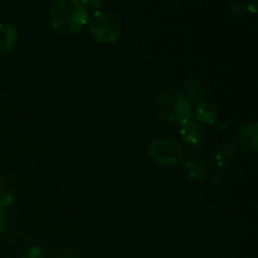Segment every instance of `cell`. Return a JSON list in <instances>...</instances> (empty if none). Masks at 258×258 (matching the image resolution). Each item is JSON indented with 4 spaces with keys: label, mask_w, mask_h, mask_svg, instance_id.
Returning <instances> with one entry per match:
<instances>
[{
    "label": "cell",
    "mask_w": 258,
    "mask_h": 258,
    "mask_svg": "<svg viewBox=\"0 0 258 258\" xmlns=\"http://www.w3.org/2000/svg\"><path fill=\"white\" fill-rule=\"evenodd\" d=\"M180 126V135L183 140L193 149H201L203 146V134H202L201 125L194 120L193 117H189L179 123Z\"/></svg>",
    "instance_id": "obj_5"
},
{
    "label": "cell",
    "mask_w": 258,
    "mask_h": 258,
    "mask_svg": "<svg viewBox=\"0 0 258 258\" xmlns=\"http://www.w3.org/2000/svg\"><path fill=\"white\" fill-rule=\"evenodd\" d=\"M196 118L204 123H214L218 118L219 111L214 103L208 101H202L196 106Z\"/></svg>",
    "instance_id": "obj_9"
},
{
    "label": "cell",
    "mask_w": 258,
    "mask_h": 258,
    "mask_svg": "<svg viewBox=\"0 0 258 258\" xmlns=\"http://www.w3.org/2000/svg\"><path fill=\"white\" fill-rule=\"evenodd\" d=\"M148 156L159 165L171 166L183 160L184 150L173 139L161 138L150 144Z\"/></svg>",
    "instance_id": "obj_4"
},
{
    "label": "cell",
    "mask_w": 258,
    "mask_h": 258,
    "mask_svg": "<svg viewBox=\"0 0 258 258\" xmlns=\"http://www.w3.org/2000/svg\"><path fill=\"white\" fill-rule=\"evenodd\" d=\"M236 141L244 150L249 151V153H256L258 149L257 123L248 122L242 126L237 133Z\"/></svg>",
    "instance_id": "obj_6"
},
{
    "label": "cell",
    "mask_w": 258,
    "mask_h": 258,
    "mask_svg": "<svg viewBox=\"0 0 258 258\" xmlns=\"http://www.w3.org/2000/svg\"><path fill=\"white\" fill-rule=\"evenodd\" d=\"M18 40L17 29L12 24H0V54L10 52L15 47Z\"/></svg>",
    "instance_id": "obj_7"
},
{
    "label": "cell",
    "mask_w": 258,
    "mask_h": 258,
    "mask_svg": "<svg viewBox=\"0 0 258 258\" xmlns=\"http://www.w3.org/2000/svg\"><path fill=\"white\" fill-rule=\"evenodd\" d=\"M53 29L59 33H76L87 23L88 13L82 2L59 0L54 3L48 15Z\"/></svg>",
    "instance_id": "obj_1"
},
{
    "label": "cell",
    "mask_w": 258,
    "mask_h": 258,
    "mask_svg": "<svg viewBox=\"0 0 258 258\" xmlns=\"http://www.w3.org/2000/svg\"><path fill=\"white\" fill-rule=\"evenodd\" d=\"M234 153H236V149H234L233 144L231 143H223L217 150L216 156H214V161H216V165L218 166L221 170H227L231 165L232 160L234 158Z\"/></svg>",
    "instance_id": "obj_10"
},
{
    "label": "cell",
    "mask_w": 258,
    "mask_h": 258,
    "mask_svg": "<svg viewBox=\"0 0 258 258\" xmlns=\"http://www.w3.org/2000/svg\"><path fill=\"white\" fill-rule=\"evenodd\" d=\"M55 258H73V257L68 248H59L58 251H55Z\"/></svg>",
    "instance_id": "obj_13"
},
{
    "label": "cell",
    "mask_w": 258,
    "mask_h": 258,
    "mask_svg": "<svg viewBox=\"0 0 258 258\" xmlns=\"http://www.w3.org/2000/svg\"><path fill=\"white\" fill-rule=\"evenodd\" d=\"M5 227H7V214H5L4 208L0 206V236L4 233Z\"/></svg>",
    "instance_id": "obj_12"
},
{
    "label": "cell",
    "mask_w": 258,
    "mask_h": 258,
    "mask_svg": "<svg viewBox=\"0 0 258 258\" xmlns=\"http://www.w3.org/2000/svg\"><path fill=\"white\" fill-rule=\"evenodd\" d=\"M88 30L97 42L112 43L121 33V23L111 10H96L87 20Z\"/></svg>",
    "instance_id": "obj_3"
},
{
    "label": "cell",
    "mask_w": 258,
    "mask_h": 258,
    "mask_svg": "<svg viewBox=\"0 0 258 258\" xmlns=\"http://www.w3.org/2000/svg\"><path fill=\"white\" fill-rule=\"evenodd\" d=\"M184 168H185L186 173L189 174L190 178L196 179L198 181L203 180L204 176H206V168H204V164L199 159L191 158L189 160L184 161Z\"/></svg>",
    "instance_id": "obj_11"
},
{
    "label": "cell",
    "mask_w": 258,
    "mask_h": 258,
    "mask_svg": "<svg viewBox=\"0 0 258 258\" xmlns=\"http://www.w3.org/2000/svg\"><path fill=\"white\" fill-rule=\"evenodd\" d=\"M156 111L168 122H183L191 117V105L185 96L175 90L161 92L156 98Z\"/></svg>",
    "instance_id": "obj_2"
},
{
    "label": "cell",
    "mask_w": 258,
    "mask_h": 258,
    "mask_svg": "<svg viewBox=\"0 0 258 258\" xmlns=\"http://www.w3.org/2000/svg\"><path fill=\"white\" fill-rule=\"evenodd\" d=\"M183 90L186 100L189 101V103H194V105H198L202 101H204V87L202 85V82L196 78H191V80H186L183 85Z\"/></svg>",
    "instance_id": "obj_8"
}]
</instances>
